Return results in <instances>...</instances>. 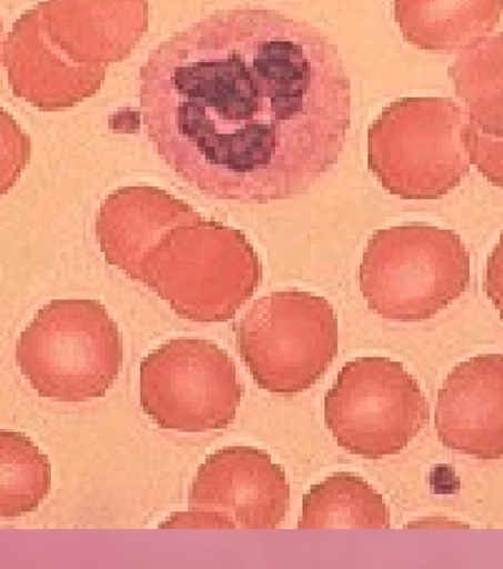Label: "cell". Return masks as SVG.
<instances>
[{
  "label": "cell",
  "mask_w": 503,
  "mask_h": 569,
  "mask_svg": "<svg viewBox=\"0 0 503 569\" xmlns=\"http://www.w3.org/2000/svg\"><path fill=\"white\" fill-rule=\"evenodd\" d=\"M139 99L169 170L242 204L306 193L335 168L351 127L338 47L274 10H222L163 40L142 66Z\"/></svg>",
  "instance_id": "6da1fadb"
},
{
  "label": "cell",
  "mask_w": 503,
  "mask_h": 569,
  "mask_svg": "<svg viewBox=\"0 0 503 569\" xmlns=\"http://www.w3.org/2000/svg\"><path fill=\"white\" fill-rule=\"evenodd\" d=\"M263 278L260 257L242 231L201 218L175 227L147 256L139 282L192 322H227Z\"/></svg>",
  "instance_id": "7a4b0ae2"
},
{
  "label": "cell",
  "mask_w": 503,
  "mask_h": 569,
  "mask_svg": "<svg viewBox=\"0 0 503 569\" xmlns=\"http://www.w3.org/2000/svg\"><path fill=\"white\" fill-rule=\"evenodd\" d=\"M359 279L363 299L381 318L427 321L467 291L470 254L454 231L392 227L370 238Z\"/></svg>",
  "instance_id": "3957f363"
},
{
  "label": "cell",
  "mask_w": 503,
  "mask_h": 569,
  "mask_svg": "<svg viewBox=\"0 0 503 569\" xmlns=\"http://www.w3.org/2000/svg\"><path fill=\"white\" fill-rule=\"evenodd\" d=\"M21 373L42 398L99 399L123 366V339L98 300H53L40 308L17 343Z\"/></svg>",
  "instance_id": "277c9868"
},
{
  "label": "cell",
  "mask_w": 503,
  "mask_h": 569,
  "mask_svg": "<svg viewBox=\"0 0 503 569\" xmlns=\"http://www.w3.org/2000/svg\"><path fill=\"white\" fill-rule=\"evenodd\" d=\"M469 117L450 98H402L373 121L366 138L370 171L403 200H436L467 178Z\"/></svg>",
  "instance_id": "5b68a950"
},
{
  "label": "cell",
  "mask_w": 503,
  "mask_h": 569,
  "mask_svg": "<svg viewBox=\"0 0 503 569\" xmlns=\"http://www.w3.org/2000/svg\"><path fill=\"white\" fill-rule=\"evenodd\" d=\"M338 319L325 297L282 291L262 297L238 326V348L253 380L274 395H299L338 355Z\"/></svg>",
  "instance_id": "8992f818"
},
{
  "label": "cell",
  "mask_w": 503,
  "mask_h": 569,
  "mask_svg": "<svg viewBox=\"0 0 503 569\" xmlns=\"http://www.w3.org/2000/svg\"><path fill=\"white\" fill-rule=\"evenodd\" d=\"M429 417L420 383L388 358L348 362L325 396V423L338 446L366 460L405 450Z\"/></svg>",
  "instance_id": "52a82bcc"
},
{
  "label": "cell",
  "mask_w": 503,
  "mask_h": 569,
  "mask_svg": "<svg viewBox=\"0 0 503 569\" xmlns=\"http://www.w3.org/2000/svg\"><path fill=\"white\" fill-rule=\"evenodd\" d=\"M237 366L219 345L175 339L141 363V406L169 431L208 432L233 423L241 406Z\"/></svg>",
  "instance_id": "ba28073f"
},
{
  "label": "cell",
  "mask_w": 503,
  "mask_h": 569,
  "mask_svg": "<svg viewBox=\"0 0 503 569\" xmlns=\"http://www.w3.org/2000/svg\"><path fill=\"white\" fill-rule=\"evenodd\" d=\"M290 487L284 469L253 447H227L198 469L189 506L214 510L242 530H276L288 512Z\"/></svg>",
  "instance_id": "9c48e42d"
},
{
  "label": "cell",
  "mask_w": 503,
  "mask_h": 569,
  "mask_svg": "<svg viewBox=\"0 0 503 569\" xmlns=\"http://www.w3.org/2000/svg\"><path fill=\"white\" fill-rule=\"evenodd\" d=\"M3 66L17 98L40 112H62L98 94L108 77L105 66L72 61L47 34L39 7L14 21L3 40Z\"/></svg>",
  "instance_id": "30bf717a"
},
{
  "label": "cell",
  "mask_w": 503,
  "mask_h": 569,
  "mask_svg": "<svg viewBox=\"0 0 503 569\" xmlns=\"http://www.w3.org/2000/svg\"><path fill=\"white\" fill-rule=\"evenodd\" d=\"M435 429L446 449L481 461L503 458V356L459 363L436 399Z\"/></svg>",
  "instance_id": "8fae6325"
},
{
  "label": "cell",
  "mask_w": 503,
  "mask_h": 569,
  "mask_svg": "<svg viewBox=\"0 0 503 569\" xmlns=\"http://www.w3.org/2000/svg\"><path fill=\"white\" fill-rule=\"evenodd\" d=\"M37 7L51 42L80 64L123 62L149 31V0H47Z\"/></svg>",
  "instance_id": "7c38bea8"
},
{
  "label": "cell",
  "mask_w": 503,
  "mask_h": 569,
  "mask_svg": "<svg viewBox=\"0 0 503 569\" xmlns=\"http://www.w3.org/2000/svg\"><path fill=\"white\" fill-rule=\"evenodd\" d=\"M200 219L197 209L157 187H123L99 208V248L109 266L139 281L147 256L169 231Z\"/></svg>",
  "instance_id": "4fadbf2b"
},
{
  "label": "cell",
  "mask_w": 503,
  "mask_h": 569,
  "mask_svg": "<svg viewBox=\"0 0 503 569\" xmlns=\"http://www.w3.org/2000/svg\"><path fill=\"white\" fill-rule=\"evenodd\" d=\"M396 24L416 49L453 53L494 32L503 0H394Z\"/></svg>",
  "instance_id": "5bb4252c"
},
{
  "label": "cell",
  "mask_w": 503,
  "mask_h": 569,
  "mask_svg": "<svg viewBox=\"0 0 503 569\" xmlns=\"http://www.w3.org/2000/svg\"><path fill=\"white\" fill-rule=\"evenodd\" d=\"M300 530H389L391 513L372 485L354 473H333L303 499Z\"/></svg>",
  "instance_id": "9a60e30c"
},
{
  "label": "cell",
  "mask_w": 503,
  "mask_h": 569,
  "mask_svg": "<svg viewBox=\"0 0 503 569\" xmlns=\"http://www.w3.org/2000/svg\"><path fill=\"white\" fill-rule=\"evenodd\" d=\"M447 73L469 120L481 133L503 138V32L462 47Z\"/></svg>",
  "instance_id": "2e32d148"
},
{
  "label": "cell",
  "mask_w": 503,
  "mask_h": 569,
  "mask_svg": "<svg viewBox=\"0 0 503 569\" xmlns=\"http://www.w3.org/2000/svg\"><path fill=\"white\" fill-rule=\"evenodd\" d=\"M50 490L49 457L28 436L0 429V517L34 512Z\"/></svg>",
  "instance_id": "e0dca14e"
},
{
  "label": "cell",
  "mask_w": 503,
  "mask_h": 569,
  "mask_svg": "<svg viewBox=\"0 0 503 569\" xmlns=\"http://www.w3.org/2000/svg\"><path fill=\"white\" fill-rule=\"evenodd\" d=\"M31 160V139L12 113L0 108V197L10 192Z\"/></svg>",
  "instance_id": "ac0fdd59"
},
{
  "label": "cell",
  "mask_w": 503,
  "mask_h": 569,
  "mask_svg": "<svg viewBox=\"0 0 503 569\" xmlns=\"http://www.w3.org/2000/svg\"><path fill=\"white\" fill-rule=\"evenodd\" d=\"M464 139L470 163L475 164L492 186L503 189V138L481 133L479 127L469 120Z\"/></svg>",
  "instance_id": "d6986e66"
},
{
  "label": "cell",
  "mask_w": 503,
  "mask_h": 569,
  "mask_svg": "<svg viewBox=\"0 0 503 569\" xmlns=\"http://www.w3.org/2000/svg\"><path fill=\"white\" fill-rule=\"evenodd\" d=\"M160 528H164V530H171V528H179V530H182V528L183 530L185 528H192V530H200V528L234 530V525L214 510L190 508L187 512H179L169 517L167 521L160 525Z\"/></svg>",
  "instance_id": "ffe728a7"
},
{
  "label": "cell",
  "mask_w": 503,
  "mask_h": 569,
  "mask_svg": "<svg viewBox=\"0 0 503 569\" xmlns=\"http://www.w3.org/2000/svg\"><path fill=\"white\" fill-rule=\"evenodd\" d=\"M483 289L503 321V233L494 251L487 257Z\"/></svg>",
  "instance_id": "44dd1931"
},
{
  "label": "cell",
  "mask_w": 503,
  "mask_h": 569,
  "mask_svg": "<svg viewBox=\"0 0 503 569\" xmlns=\"http://www.w3.org/2000/svg\"><path fill=\"white\" fill-rule=\"evenodd\" d=\"M3 28L2 23H0V60H2V51H3Z\"/></svg>",
  "instance_id": "7402d4cb"
}]
</instances>
